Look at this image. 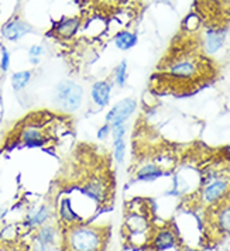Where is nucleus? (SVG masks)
I'll return each mask as SVG.
<instances>
[{"label":"nucleus","mask_w":230,"mask_h":251,"mask_svg":"<svg viewBox=\"0 0 230 251\" xmlns=\"http://www.w3.org/2000/svg\"><path fill=\"white\" fill-rule=\"evenodd\" d=\"M61 243L64 251H104L107 230L85 222L77 223L64 227Z\"/></svg>","instance_id":"f257e3e1"},{"label":"nucleus","mask_w":230,"mask_h":251,"mask_svg":"<svg viewBox=\"0 0 230 251\" xmlns=\"http://www.w3.org/2000/svg\"><path fill=\"white\" fill-rule=\"evenodd\" d=\"M83 99L85 91L82 85L72 79L59 80L52 91V104L62 113H77L83 104Z\"/></svg>","instance_id":"f03ea898"},{"label":"nucleus","mask_w":230,"mask_h":251,"mask_svg":"<svg viewBox=\"0 0 230 251\" xmlns=\"http://www.w3.org/2000/svg\"><path fill=\"white\" fill-rule=\"evenodd\" d=\"M125 231L127 234V239L136 247L149 244L151 236H153V228L150 225L149 216L137 209H130L126 213L125 219Z\"/></svg>","instance_id":"7ed1b4c3"},{"label":"nucleus","mask_w":230,"mask_h":251,"mask_svg":"<svg viewBox=\"0 0 230 251\" xmlns=\"http://www.w3.org/2000/svg\"><path fill=\"white\" fill-rule=\"evenodd\" d=\"M230 194V179L219 175L212 181L204 183L199 191V201L205 206L215 207L228 199Z\"/></svg>","instance_id":"20e7f679"},{"label":"nucleus","mask_w":230,"mask_h":251,"mask_svg":"<svg viewBox=\"0 0 230 251\" xmlns=\"http://www.w3.org/2000/svg\"><path fill=\"white\" fill-rule=\"evenodd\" d=\"M167 74H168V76H171L175 80L188 82V80L196 79L199 76L201 65L198 64V61H195V59L181 58V59H177V61H174L173 64L168 65Z\"/></svg>","instance_id":"39448f33"},{"label":"nucleus","mask_w":230,"mask_h":251,"mask_svg":"<svg viewBox=\"0 0 230 251\" xmlns=\"http://www.w3.org/2000/svg\"><path fill=\"white\" fill-rule=\"evenodd\" d=\"M137 110V100L134 98H125L113 106H110L109 112L104 116V122L109 125H122L127 123L131 116Z\"/></svg>","instance_id":"423d86ee"},{"label":"nucleus","mask_w":230,"mask_h":251,"mask_svg":"<svg viewBox=\"0 0 230 251\" xmlns=\"http://www.w3.org/2000/svg\"><path fill=\"white\" fill-rule=\"evenodd\" d=\"M82 194L96 205H103L109 198V183L103 176H92L83 183Z\"/></svg>","instance_id":"0eeeda50"},{"label":"nucleus","mask_w":230,"mask_h":251,"mask_svg":"<svg viewBox=\"0 0 230 251\" xmlns=\"http://www.w3.org/2000/svg\"><path fill=\"white\" fill-rule=\"evenodd\" d=\"M149 244L154 251H168L177 247L178 234L171 226H164V227L153 231V236H151Z\"/></svg>","instance_id":"6e6552de"},{"label":"nucleus","mask_w":230,"mask_h":251,"mask_svg":"<svg viewBox=\"0 0 230 251\" xmlns=\"http://www.w3.org/2000/svg\"><path fill=\"white\" fill-rule=\"evenodd\" d=\"M52 219V210L48 205H38L31 207L24 216L23 226L28 230H37L43 225H47Z\"/></svg>","instance_id":"1a4fd4ad"},{"label":"nucleus","mask_w":230,"mask_h":251,"mask_svg":"<svg viewBox=\"0 0 230 251\" xmlns=\"http://www.w3.org/2000/svg\"><path fill=\"white\" fill-rule=\"evenodd\" d=\"M112 82L109 80L102 79L96 80L91 86V92H89V96H91V100H92L93 106L96 109H104L110 104L112 100Z\"/></svg>","instance_id":"9d476101"},{"label":"nucleus","mask_w":230,"mask_h":251,"mask_svg":"<svg viewBox=\"0 0 230 251\" xmlns=\"http://www.w3.org/2000/svg\"><path fill=\"white\" fill-rule=\"evenodd\" d=\"M58 217L61 220V223L65 226V227H69V226H74L77 223H82L85 222L74 209V205H72V201L68 196H62L58 202Z\"/></svg>","instance_id":"9b49d317"},{"label":"nucleus","mask_w":230,"mask_h":251,"mask_svg":"<svg viewBox=\"0 0 230 251\" xmlns=\"http://www.w3.org/2000/svg\"><path fill=\"white\" fill-rule=\"evenodd\" d=\"M31 31H33V27L23 20H20L19 17L12 19L1 28V34L9 41H19L20 38H23L24 35L31 33Z\"/></svg>","instance_id":"f8f14e48"},{"label":"nucleus","mask_w":230,"mask_h":251,"mask_svg":"<svg viewBox=\"0 0 230 251\" xmlns=\"http://www.w3.org/2000/svg\"><path fill=\"white\" fill-rule=\"evenodd\" d=\"M20 141L27 149H40L47 143L46 134L37 126H26L20 133Z\"/></svg>","instance_id":"ddd939ff"},{"label":"nucleus","mask_w":230,"mask_h":251,"mask_svg":"<svg viewBox=\"0 0 230 251\" xmlns=\"http://www.w3.org/2000/svg\"><path fill=\"white\" fill-rule=\"evenodd\" d=\"M213 225L219 234L228 236L230 234V202L223 201L222 203L215 206L213 213Z\"/></svg>","instance_id":"4468645a"},{"label":"nucleus","mask_w":230,"mask_h":251,"mask_svg":"<svg viewBox=\"0 0 230 251\" xmlns=\"http://www.w3.org/2000/svg\"><path fill=\"white\" fill-rule=\"evenodd\" d=\"M165 175V170L161 168L157 162H146L141 167H138L134 174V179L137 182H155L161 176Z\"/></svg>","instance_id":"2eb2a0df"},{"label":"nucleus","mask_w":230,"mask_h":251,"mask_svg":"<svg viewBox=\"0 0 230 251\" xmlns=\"http://www.w3.org/2000/svg\"><path fill=\"white\" fill-rule=\"evenodd\" d=\"M34 240L47 244V246H52V247H57L58 243L62 240V233L59 231V228L51 223H47L43 225L41 227H38L35 230Z\"/></svg>","instance_id":"dca6fc26"},{"label":"nucleus","mask_w":230,"mask_h":251,"mask_svg":"<svg viewBox=\"0 0 230 251\" xmlns=\"http://www.w3.org/2000/svg\"><path fill=\"white\" fill-rule=\"evenodd\" d=\"M226 40V34L222 30H216V28H210L207 30L205 38H204V48L209 55H215L219 50L223 47Z\"/></svg>","instance_id":"f3484780"},{"label":"nucleus","mask_w":230,"mask_h":251,"mask_svg":"<svg viewBox=\"0 0 230 251\" xmlns=\"http://www.w3.org/2000/svg\"><path fill=\"white\" fill-rule=\"evenodd\" d=\"M79 24H81L79 17H67V19H62L55 25V33L61 38H71V37H74L75 33L78 31Z\"/></svg>","instance_id":"a211bd4d"},{"label":"nucleus","mask_w":230,"mask_h":251,"mask_svg":"<svg viewBox=\"0 0 230 251\" xmlns=\"http://www.w3.org/2000/svg\"><path fill=\"white\" fill-rule=\"evenodd\" d=\"M136 44H137V35L131 33V31L125 30V31H120V33L116 34L115 46L122 51H127V50L133 48Z\"/></svg>","instance_id":"6ab92c4d"},{"label":"nucleus","mask_w":230,"mask_h":251,"mask_svg":"<svg viewBox=\"0 0 230 251\" xmlns=\"http://www.w3.org/2000/svg\"><path fill=\"white\" fill-rule=\"evenodd\" d=\"M33 72L31 71H19L12 75V88L14 92H22L27 88V85L31 82Z\"/></svg>","instance_id":"aec40b11"},{"label":"nucleus","mask_w":230,"mask_h":251,"mask_svg":"<svg viewBox=\"0 0 230 251\" xmlns=\"http://www.w3.org/2000/svg\"><path fill=\"white\" fill-rule=\"evenodd\" d=\"M127 78H128V65L126 59H123L113 71V85H116L119 89H123L126 86Z\"/></svg>","instance_id":"412c9836"},{"label":"nucleus","mask_w":230,"mask_h":251,"mask_svg":"<svg viewBox=\"0 0 230 251\" xmlns=\"http://www.w3.org/2000/svg\"><path fill=\"white\" fill-rule=\"evenodd\" d=\"M112 146H113V158H115V161L117 164H123L127 151L126 137L112 140Z\"/></svg>","instance_id":"4be33fe9"},{"label":"nucleus","mask_w":230,"mask_h":251,"mask_svg":"<svg viewBox=\"0 0 230 251\" xmlns=\"http://www.w3.org/2000/svg\"><path fill=\"white\" fill-rule=\"evenodd\" d=\"M110 134H112V125H109L106 122L96 131V137H98V140H101V141H106L107 138L110 137Z\"/></svg>","instance_id":"5701e85b"},{"label":"nucleus","mask_w":230,"mask_h":251,"mask_svg":"<svg viewBox=\"0 0 230 251\" xmlns=\"http://www.w3.org/2000/svg\"><path fill=\"white\" fill-rule=\"evenodd\" d=\"M10 68V52L6 48H1V61H0V69L1 72H6Z\"/></svg>","instance_id":"b1692460"},{"label":"nucleus","mask_w":230,"mask_h":251,"mask_svg":"<svg viewBox=\"0 0 230 251\" xmlns=\"http://www.w3.org/2000/svg\"><path fill=\"white\" fill-rule=\"evenodd\" d=\"M55 247L52 246H47V244H43L37 240H33V244H31V251H54Z\"/></svg>","instance_id":"393cba45"},{"label":"nucleus","mask_w":230,"mask_h":251,"mask_svg":"<svg viewBox=\"0 0 230 251\" xmlns=\"http://www.w3.org/2000/svg\"><path fill=\"white\" fill-rule=\"evenodd\" d=\"M44 52V48L41 46H33L30 48V57H41V54Z\"/></svg>","instance_id":"a878e982"},{"label":"nucleus","mask_w":230,"mask_h":251,"mask_svg":"<svg viewBox=\"0 0 230 251\" xmlns=\"http://www.w3.org/2000/svg\"><path fill=\"white\" fill-rule=\"evenodd\" d=\"M6 213H7V209H6V207H3V206H0V220H3V219H4Z\"/></svg>","instance_id":"bb28decb"},{"label":"nucleus","mask_w":230,"mask_h":251,"mask_svg":"<svg viewBox=\"0 0 230 251\" xmlns=\"http://www.w3.org/2000/svg\"><path fill=\"white\" fill-rule=\"evenodd\" d=\"M30 62H31L33 65H37V64H40V58L30 57Z\"/></svg>","instance_id":"cd10ccee"},{"label":"nucleus","mask_w":230,"mask_h":251,"mask_svg":"<svg viewBox=\"0 0 230 251\" xmlns=\"http://www.w3.org/2000/svg\"><path fill=\"white\" fill-rule=\"evenodd\" d=\"M225 152H226V154H228V155L230 157V144H229V146H226V147H225Z\"/></svg>","instance_id":"c85d7f7f"},{"label":"nucleus","mask_w":230,"mask_h":251,"mask_svg":"<svg viewBox=\"0 0 230 251\" xmlns=\"http://www.w3.org/2000/svg\"><path fill=\"white\" fill-rule=\"evenodd\" d=\"M155 1H160V3H168L170 0H155Z\"/></svg>","instance_id":"c756f323"},{"label":"nucleus","mask_w":230,"mask_h":251,"mask_svg":"<svg viewBox=\"0 0 230 251\" xmlns=\"http://www.w3.org/2000/svg\"><path fill=\"white\" fill-rule=\"evenodd\" d=\"M184 251H198L195 249H184Z\"/></svg>","instance_id":"7c9ffc66"},{"label":"nucleus","mask_w":230,"mask_h":251,"mask_svg":"<svg viewBox=\"0 0 230 251\" xmlns=\"http://www.w3.org/2000/svg\"><path fill=\"white\" fill-rule=\"evenodd\" d=\"M74 1H79V0H74Z\"/></svg>","instance_id":"2f4dec72"},{"label":"nucleus","mask_w":230,"mask_h":251,"mask_svg":"<svg viewBox=\"0 0 230 251\" xmlns=\"http://www.w3.org/2000/svg\"><path fill=\"white\" fill-rule=\"evenodd\" d=\"M0 75H1V69H0Z\"/></svg>","instance_id":"473e14b6"}]
</instances>
